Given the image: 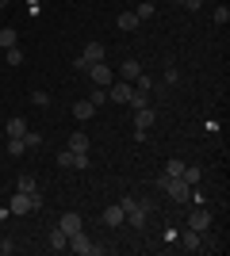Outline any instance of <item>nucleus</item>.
I'll list each match as a JSON object with an SVG mask.
<instances>
[{"label": "nucleus", "instance_id": "obj_27", "mask_svg": "<svg viewBox=\"0 0 230 256\" xmlns=\"http://www.w3.org/2000/svg\"><path fill=\"white\" fill-rule=\"evenodd\" d=\"M215 23H219V27H226V23H230V8H226V4L215 8Z\"/></svg>", "mask_w": 230, "mask_h": 256}, {"label": "nucleus", "instance_id": "obj_9", "mask_svg": "<svg viewBox=\"0 0 230 256\" xmlns=\"http://www.w3.org/2000/svg\"><path fill=\"white\" fill-rule=\"evenodd\" d=\"M58 226H62V230H66L69 237H73L77 230H85V222H81V214H73V210H69V214H62V218H58Z\"/></svg>", "mask_w": 230, "mask_h": 256}, {"label": "nucleus", "instance_id": "obj_31", "mask_svg": "<svg viewBox=\"0 0 230 256\" xmlns=\"http://www.w3.org/2000/svg\"><path fill=\"white\" fill-rule=\"evenodd\" d=\"M39 142H43V138H39L35 130H27V134H23V146H27V150H39Z\"/></svg>", "mask_w": 230, "mask_h": 256}, {"label": "nucleus", "instance_id": "obj_4", "mask_svg": "<svg viewBox=\"0 0 230 256\" xmlns=\"http://www.w3.org/2000/svg\"><path fill=\"white\" fill-rule=\"evenodd\" d=\"M165 188V195H169V199H173V203H188V192H192V184H184L180 180V176H176V180H169V176H161V180H157Z\"/></svg>", "mask_w": 230, "mask_h": 256}, {"label": "nucleus", "instance_id": "obj_2", "mask_svg": "<svg viewBox=\"0 0 230 256\" xmlns=\"http://www.w3.org/2000/svg\"><path fill=\"white\" fill-rule=\"evenodd\" d=\"M31 210H43V195H39V192H31V195L16 192V195H12L8 214H31Z\"/></svg>", "mask_w": 230, "mask_h": 256}, {"label": "nucleus", "instance_id": "obj_32", "mask_svg": "<svg viewBox=\"0 0 230 256\" xmlns=\"http://www.w3.org/2000/svg\"><path fill=\"white\" fill-rule=\"evenodd\" d=\"M31 104H35V107H46V104H50V96H46V92H39V88H35V92H31Z\"/></svg>", "mask_w": 230, "mask_h": 256}, {"label": "nucleus", "instance_id": "obj_21", "mask_svg": "<svg viewBox=\"0 0 230 256\" xmlns=\"http://www.w3.org/2000/svg\"><path fill=\"white\" fill-rule=\"evenodd\" d=\"M16 192H23V195L39 192V184H35V176H20V180H16Z\"/></svg>", "mask_w": 230, "mask_h": 256}, {"label": "nucleus", "instance_id": "obj_20", "mask_svg": "<svg viewBox=\"0 0 230 256\" xmlns=\"http://www.w3.org/2000/svg\"><path fill=\"white\" fill-rule=\"evenodd\" d=\"M138 23H142V20H138L134 12H123V16H119V31H138Z\"/></svg>", "mask_w": 230, "mask_h": 256}, {"label": "nucleus", "instance_id": "obj_13", "mask_svg": "<svg viewBox=\"0 0 230 256\" xmlns=\"http://www.w3.org/2000/svg\"><path fill=\"white\" fill-rule=\"evenodd\" d=\"M81 58H85L88 65H92V62H104V46H100V42H85V50H81Z\"/></svg>", "mask_w": 230, "mask_h": 256}, {"label": "nucleus", "instance_id": "obj_22", "mask_svg": "<svg viewBox=\"0 0 230 256\" xmlns=\"http://www.w3.org/2000/svg\"><path fill=\"white\" fill-rule=\"evenodd\" d=\"M199 176H203L199 164H184V176H180V180H184V184H199Z\"/></svg>", "mask_w": 230, "mask_h": 256}, {"label": "nucleus", "instance_id": "obj_36", "mask_svg": "<svg viewBox=\"0 0 230 256\" xmlns=\"http://www.w3.org/2000/svg\"><path fill=\"white\" fill-rule=\"evenodd\" d=\"M4 218H8V206H0V222H4Z\"/></svg>", "mask_w": 230, "mask_h": 256}, {"label": "nucleus", "instance_id": "obj_24", "mask_svg": "<svg viewBox=\"0 0 230 256\" xmlns=\"http://www.w3.org/2000/svg\"><path fill=\"white\" fill-rule=\"evenodd\" d=\"M88 104H92V107H104V104H108V88H100V84H96V92L88 96Z\"/></svg>", "mask_w": 230, "mask_h": 256}, {"label": "nucleus", "instance_id": "obj_17", "mask_svg": "<svg viewBox=\"0 0 230 256\" xmlns=\"http://www.w3.org/2000/svg\"><path fill=\"white\" fill-rule=\"evenodd\" d=\"M73 115L81 118V122H85V118H92V115H96V107L88 104V100H77V104H73Z\"/></svg>", "mask_w": 230, "mask_h": 256}, {"label": "nucleus", "instance_id": "obj_26", "mask_svg": "<svg viewBox=\"0 0 230 256\" xmlns=\"http://www.w3.org/2000/svg\"><path fill=\"white\" fill-rule=\"evenodd\" d=\"M0 46H4V50L16 46V31H12V27H0Z\"/></svg>", "mask_w": 230, "mask_h": 256}, {"label": "nucleus", "instance_id": "obj_23", "mask_svg": "<svg viewBox=\"0 0 230 256\" xmlns=\"http://www.w3.org/2000/svg\"><path fill=\"white\" fill-rule=\"evenodd\" d=\"M180 248H184V252H196V248H199V234H196V230H188V234H184V245H180Z\"/></svg>", "mask_w": 230, "mask_h": 256}, {"label": "nucleus", "instance_id": "obj_34", "mask_svg": "<svg viewBox=\"0 0 230 256\" xmlns=\"http://www.w3.org/2000/svg\"><path fill=\"white\" fill-rule=\"evenodd\" d=\"M12 252H16V245H12L8 237H0V256H12Z\"/></svg>", "mask_w": 230, "mask_h": 256}, {"label": "nucleus", "instance_id": "obj_16", "mask_svg": "<svg viewBox=\"0 0 230 256\" xmlns=\"http://www.w3.org/2000/svg\"><path fill=\"white\" fill-rule=\"evenodd\" d=\"M27 118H8V138H23V134H27Z\"/></svg>", "mask_w": 230, "mask_h": 256}, {"label": "nucleus", "instance_id": "obj_19", "mask_svg": "<svg viewBox=\"0 0 230 256\" xmlns=\"http://www.w3.org/2000/svg\"><path fill=\"white\" fill-rule=\"evenodd\" d=\"M161 176H169V180H176V176H184V160H165V172H161Z\"/></svg>", "mask_w": 230, "mask_h": 256}, {"label": "nucleus", "instance_id": "obj_30", "mask_svg": "<svg viewBox=\"0 0 230 256\" xmlns=\"http://www.w3.org/2000/svg\"><path fill=\"white\" fill-rule=\"evenodd\" d=\"M8 65H23V50L20 46H8Z\"/></svg>", "mask_w": 230, "mask_h": 256}, {"label": "nucleus", "instance_id": "obj_28", "mask_svg": "<svg viewBox=\"0 0 230 256\" xmlns=\"http://www.w3.org/2000/svg\"><path fill=\"white\" fill-rule=\"evenodd\" d=\"M134 16H138V20H150V16H153V4H150V0H142V4L134 8Z\"/></svg>", "mask_w": 230, "mask_h": 256}, {"label": "nucleus", "instance_id": "obj_6", "mask_svg": "<svg viewBox=\"0 0 230 256\" xmlns=\"http://www.w3.org/2000/svg\"><path fill=\"white\" fill-rule=\"evenodd\" d=\"M58 164H62V168H88V153L66 150V153H58Z\"/></svg>", "mask_w": 230, "mask_h": 256}, {"label": "nucleus", "instance_id": "obj_29", "mask_svg": "<svg viewBox=\"0 0 230 256\" xmlns=\"http://www.w3.org/2000/svg\"><path fill=\"white\" fill-rule=\"evenodd\" d=\"M134 88H142V92H150V88H153V76L138 73V76H134Z\"/></svg>", "mask_w": 230, "mask_h": 256}, {"label": "nucleus", "instance_id": "obj_3", "mask_svg": "<svg viewBox=\"0 0 230 256\" xmlns=\"http://www.w3.org/2000/svg\"><path fill=\"white\" fill-rule=\"evenodd\" d=\"M69 248H73V252H81V256H100V252H104V245H96L85 230H77V234L69 237Z\"/></svg>", "mask_w": 230, "mask_h": 256}, {"label": "nucleus", "instance_id": "obj_18", "mask_svg": "<svg viewBox=\"0 0 230 256\" xmlns=\"http://www.w3.org/2000/svg\"><path fill=\"white\" fill-rule=\"evenodd\" d=\"M138 73H142V65L134 62V58H131V62H123V65H119V76H123V80H134Z\"/></svg>", "mask_w": 230, "mask_h": 256}, {"label": "nucleus", "instance_id": "obj_37", "mask_svg": "<svg viewBox=\"0 0 230 256\" xmlns=\"http://www.w3.org/2000/svg\"><path fill=\"white\" fill-rule=\"evenodd\" d=\"M0 8H8V0H0Z\"/></svg>", "mask_w": 230, "mask_h": 256}, {"label": "nucleus", "instance_id": "obj_11", "mask_svg": "<svg viewBox=\"0 0 230 256\" xmlns=\"http://www.w3.org/2000/svg\"><path fill=\"white\" fill-rule=\"evenodd\" d=\"M153 118H157V115H153V107H138V111H134V126H138V130H150Z\"/></svg>", "mask_w": 230, "mask_h": 256}, {"label": "nucleus", "instance_id": "obj_35", "mask_svg": "<svg viewBox=\"0 0 230 256\" xmlns=\"http://www.w3.org/2000/svg\"><path fill=\"white\" fill-rule=\"evenodd\" d=\"M173 4H180V8H192V12H196L199 4H203V0H173Z\"/></svg>", "mask_w": 230, "mask_h": 256}, {"label": "nucleus", "instance_id": "obj_7", "mask_svg": "<svg viewBox=\"0 0 230 256\" xmlns=\"http://www.w3.org/2000/svg\"><path fill=\"white\" fill-rule=\"evenodd\" d=\"M46 245L54 248V252H66V248H69V234L62 230V226H54V230L46 234Z\"/></svg>", "mask_w": 230, "mask_h": 256}, {"label": "nucleus", "instance_id": "obj_10", "mask_svg": "<svg viewBox=\"0 0 230 256\" xmlns=\"http://www.w3.org/2000/svg\"><path fill=\"white\" fill-rule=\"evenodd\" d=\"M211 226V214L203 210V206H199L196 214H192V218H188V230H196V234H203V230H207Z\"/></svg>", "mask_w": 230, "mask_h": 256}, {"label": "nucleus", "instance_id": "obj_14", "mask_svg": "<svg viewBox=\"0 0 230 256\" xmlns=\"http://www.w3.org/2000/svg\"><path fill=\"white\" fill-rule=\"evenodd\" d=\"M104 226H111V230H119V226H123V206L119 203L104 210Z\"/></svg>", "mask_w": 230, "mask_h": 256}, {"label": "nucleus", "instance_id": "obj_33", "mask_svg": "<svg viewBox=\"0 0 230 256\" xmlns=\"http://www.w3.org/2000/svg\"><path fill=\"white\" fill-rule=\"evenodd\" d=\"M176 80H180V69H176V65H169V69H165V84H176Z\"/></svg>", "mask_w": 230, "mask_h": 256}, {"label": "nucleus", "instance_id": "obj_12", "mask_svg": "<svg viewBox=\"0 0 230 256\" xmlns=\"http://www.w3.org/2000/svg\"><path fill=\"white\" fill-rule=\"evenodd\" d=\"M66 150H73V153H88V134H85V130L69 134V146H66Z\"/></svg>", "mask_w": 230, "mask_h": 256}, {"label": "nucleus", "instance_id": "obj_8", "mask_svg": "<svg viewBox=\"0 0 230 256\" xmlns=\"http://www.w3.org/2000/svg\"><path fill=\"white\" fill-rule=\"evenodd\" d=\"M127 96H131V80H111V84H108V100L127 104Z\"/></svg>", "mask_w": 230, "mask_h": 256}, {"label": "nucleus", "instance_id": "obj_15", "mask_svg": "<svg viewBox=\"0 0 230 256\" xmlns=\"http://www.w3.org/2000/svg\"><path fill=\"white\" fill-rule=\"evenodd\" d=\"M127 104L138 111V107H150V92H142V88H131V96H127Z\"/></svg>", "mask_w": 230, "mask_h": 256}, {"label": "nucleus", "instance_id": "obj_1", "mask_svg": "<svg viewBox=\"0 0 230 256\" xmlns=\"http://www.w3.org/2000/svg\"><path fill=\"white\" fill-rule=\"evenodd\" d=\"M119 206H123V222H131L134 230H142V226H146V214L153 210L150 199H134V195H123Z\"/></svg>", "mask_w": 230, "mask_h": 256}, {"label": "nucleus", "instance_id": "obj_5", "mask_svg": "<svg viewBox=\"0 0 230 256\" xmlns=\"http://www.w3.org/2000/svg\"><path fill=\"white\" fill-rule=\"evenodd\" d=\"M85 73L92 76V84H100V88H108L111 80H115V73H111V69H108V65H104V62H92V65H88V69H85Z\"/></svg>", "mask_w": 230, "mask_h": 256}, {"label": "nucleus", "instance_id": "obj_25", "mask_svg": "<svg viewBox=\"0 0 230 256\" xmlns=\"http://www.w3.org/2000/svg\"><path fill=\"white\" fill-rule=\"evenodd\" d=\"M8 153H12V157H23V153H27L23 138H8Z\"/></svg>", "mask_w": 230, "mask_h": 256}]
</instances>
